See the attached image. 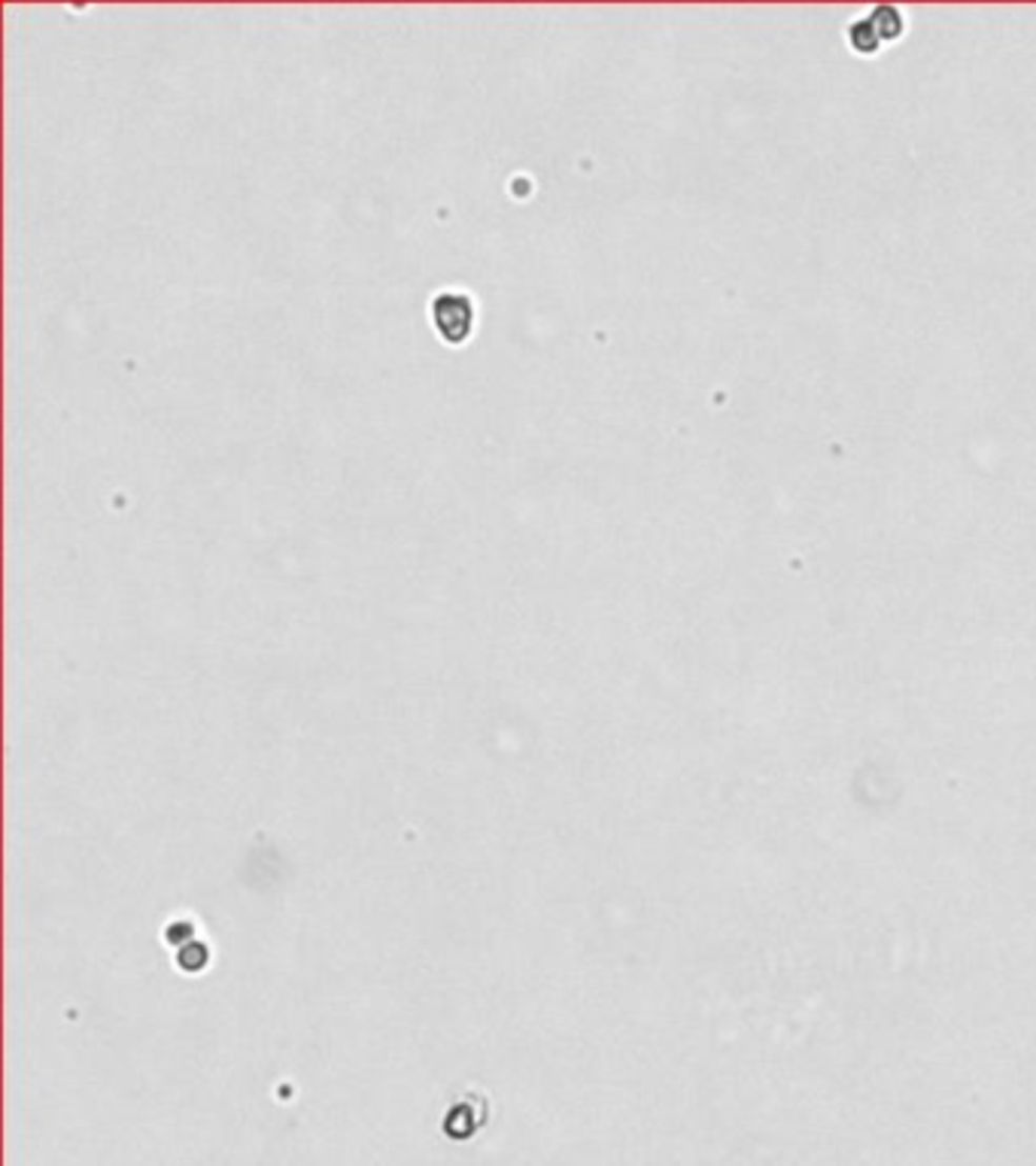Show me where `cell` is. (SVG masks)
Here are the masks:
<instances>
[{
  "instance_id": "obj_1",
  "label": "cell",
  "mask_w": 1036,
  "mask_h": 1166,
  "mask_svg": "<svg viewBox=\"0 0 1036 1166\" xmlns=\"http://www.w3.org/2000/svg\"><path fill=\"white\" fill-rule=\"evenodd\" d=\"M432 328L447 344H465L475 331V301L469 292L444 289L438 292L429 304Z\"/></svg>"
},
{
  "instance_id": "obj_2",
  "label": "cell",
  "mask_w": 1036,
  "mask_h": 1166,
  "mask_svg": "<svg viewBox=\"0 0 1036 1166\" xmlns=\"http://www.w3.org/2000/svg\"><path fill=\"white\" fill-rule=\"evenodd\" d=\"M866 16H870V22L876 25V34H878V40H881V46H891V43L903 40L905 31H909L903 6H897V3H876V6H870V9H866Z\"/></svg>"
},
{
  "instance_id": "obj_3",
  "label": "cell",
  "mask_w": 1036,
  "mask_h": 1166,
  "mask_svg": "<svg viewBox=\"0 0 1036 1166\" xmlns=\"http://www.w3.org/2000/svg\"><path fill=\"white\" fill-rule=\"evenodd\" d=\"M845 40H849V49L854 55H863V58H873V55H878L884 46H881V40H878V34H876V25L870 22V16L866 13H860V16H854L849 22V27H845Z\"/></svg>"
}]
</instances>
